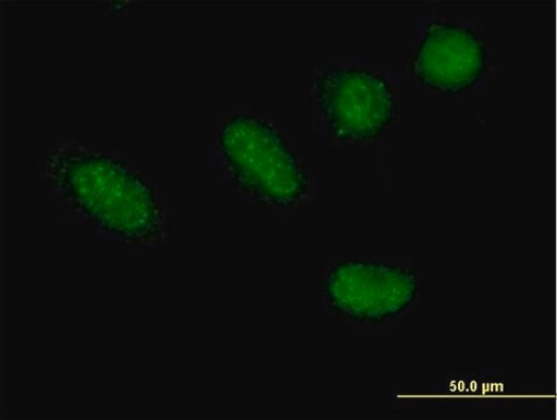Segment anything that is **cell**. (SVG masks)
Returning <instances> with one entry per match:
<instances>
[{
  "instance_id": "3957f363",
  "label": "cell",
  "mask_w": 557,
  "mask_h": 420,
  "mask_svg": "<svg viewBox=\"0 0 557 420\" xmlns=\"http://www.w3.org/2000/svg\"><path fill=\"white\" fill-rule=\"evenodd\" d=\"M424 296L422 274L397 263L341 262L320 283L325 309L359 328L387 326L416 311Z\"/></svg>"
},
{
  "instance_id": "277c9868",
  "label": "cell",
  "mask_w": 557,
  "mask_h": 420,
  "mask_svg": "<svg viewBox=\"0 0 557 420\" xmlns=\"http://www.w3.org/2000/svg\"><path fill=\"white\" fill-rule=\"evenodd\" d=\"M313 99L327 137L339 143L382 138L398 111L388 79L362 66L327 69L317 77Z\"/></svg>"
},
{
  "instance_id": "6da1fadb",
  "label": "cell",
  "mask_w": 557,
  "mask_h": 420,
  "mask_svg": "<svg viewBox=\"0 0 557 420\" xmlns=\"http://www.w3.org/2000/svg\"><path fill=\"white\" fill-rule=\"evenodd\" d=\"M51 174L63 197L112 237L149 245L161 236L163 214L153 188L120 160L65 152L52 161Z\"/></svg>"
},
{
  "instance_id": "5b68a950",
  "label": "cell",
  "mask_w": 557,
  "mask_h": 420,
  "mask_svg": "<svg viewBox=\"0 0 557 420\" xmlns=\"http://www.w3.org/2000/svg\"><path fill=\"white\" fill-rule=\"evenodd\" d=\"M486 47L473 28L454 21H432L422 32L412 58V73L429 89L461 94L482 79Z\"/></svg>"
},
{
  "instance_id": "7a4b0ae2",
  "label": "cell",
  "mask_w": 557,
  "mask_h": 420,
  "mask_svg": "<svg viewBox=\"0 0 557 420\" xmlns=\"http://www.w3.org/2000/svg\"><path fill=\"white\" fill-rule=\"evenodd\" d=\"M219 145L236 184L260 202L294 207L307 197L309 176L302 161L271 123L236 115L221 128Z\"/></svg>"
}]
</instances>
